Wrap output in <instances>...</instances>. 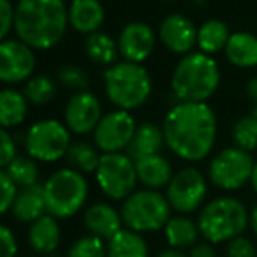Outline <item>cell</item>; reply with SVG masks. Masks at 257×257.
<instances>
[{"instance_id":"obj_1","label":"cell","mask_w":257,"mask_h":257,"mask_svg":"<svg viewBox=\"0 0 257 257\" xmlns=\"http://www.w3.org/2000/svg\"><path fill=\"white\" fill-rule=\"evenodd\" d=\"M165 144L179 159L198 163L208 158L217 140V115L208 103L179 102L163 121Z\"/></svg>"},{"instance_id":"obj_2","label":"cell","mask_w":257,"mask_h":257,"mask_svg":"<svg viewBox=\"0 0 257 257\" xmlns=\"http://www.w3.org/2000/svg\"><path fill=\"white\" fill-rule=\"evenodd\" d=\"M68 11L63 0H20L14 7V32L32 49H49L67 32Z\"/></svg>"},{"instance_id":"obj_3","label":"cell","mask_w":257,"mask_h":257,"mask_svg":"<svg viewBox=\"0 0 257 257\" xmlns=\"http://www.w3.org/2000/svg\"><path fill=\"white\" fill-rule=\"evenodd\" d=\"M220 84V70L213 56L196 51L177 63L172 74V91L179 102L206 103Z\"/></svg>"},{"instance_id":"obj_4","label":"cell","mask_w":257,"mask_h":257,"mask_svg":"<svg viewBox=\"0 0 257 257\" xmlns=\"http://www.w3.org/2000/svg\"><path fill=\"white\" fill-rule=\"evenodd\" d=\"M200 234L210 245L229 243L243 236L250 222V212L234 196H219L206 201L198 213Z\"/></svg>"},{"instance_id":"obj_5","label":"cell","mask_w":257,"mask_h":257,"mask_svg":"<svg viewBox=\"0 0 257 257\" xmlns=\"http://www.w3.org/2000/svg\"><path fill=\"white\" fill-rule=\"evenodd\" d=\"M105 93L119 110H135L149 100L153 93L151 75L142 65L121 61L108 67L103 74Z\"/></svg>"},{"instance_id":"obj_6","label":"cell","mask_w":257,"mask_h":257,"mask_svg":"<svg viewBox=\"0 0 257 257\" xmlns=\"http://www.w3.org/2000/svg\"><path fill=\"white\" fill-rule=\"evenodd\" d=\"M48 213L54 219H70L84 208L89 196L86 175L72 168H60L53 172L42 184Z\"/></svg>"},{"instance_id":"obj_7","label":"cell","mask_w":257,"mask_h":257,"mask_svg":"<svg viewBox=\"0 0 257 257\" xmlns=\"http://www.w3.org/2000/svg\"><path fill=\"white\" fill-rule=\"evenodd\" d=\"M119 212L126 229L146 234L165 229L166 222L172 219L173 210L161 191L137 189L122 201Z\"/></svg>"},{"instance_id":"obj_8","label":"cell","mask_w":257,"mask_h":257,"mask_svg":"<svg viewBox=\"0 0 257 257\" xmlns=\"http://www.w3.org/2000/svg\"><path fill=\"white\" fill-rule=\"evenodd\" d=\"M70 146V130L58 119L37 121L25 133V151L37 163H56L67 158Z\"/></svg>"},{"instance_id":"obj_9","label":"cell","mask_w":257,"mask_h":257,"mask_svg":"<svg viewBox=\"0 0 257 257\" xmlns=\"http://www.w3.org/2000/svg\"><path fill=\"white\" fill-rule=\"evenodd\" d=\"M254 165L255 159L250 153L231 146L213 156L208 165L206 177H208V182L213 184L217 189L231 193L250 184Z\"/></svg>"},{"instance_id":"obj_10","label":"cell","mask_w":257,"mask_h":257,"mask_svg":"<svg viewBox=\"0 0 257 257\" xmlns=\"http://www.w3.org/2000/svg\"><path fill=\"white\" fill-rule=\"evenodd\" d=\"M95 179L103 196L114 201H124L135 193L139 184L135 161L126 153L102 154Z\"/></svg>"},{"instance_id":"obj_11","label":"cell","mask_w":257,"mask_h":257,"mask_svg":"<svg viewBox=\"0 0 257 257\" xmlns=\"http://www.w3.org/2000/svg\"><path fill=\"white\" fill-rule=\"evenodd\" d=\"M208 194V177L194 166H184L173 173L165 196L170 206L179 215H191L200 212Z\"/></svg>"},{"instance_id":"obj_12","label":"cell","mask_w":257,"mask_h":257,"mask_svg":"<svg viewBox=\"0 0 257 257\" xmlns=\"http://www.w3.org/2000/svg\"><path fill=\"white\" fill-rule=\"evenodd\" d=\"M137 122L133 115L126 110H112L100 119L93 132V140L102 154H117L128 151L137 132Z\"/></svg>"},{"instance_id":"obj_13","label":"cell","mask_w":257,"mask_h":257,"mask_svg":"<svg viewBox=\"0 0 257 257\" xmlns=\"http://www.w3.org/2000/svg\"><path fill=\"white\" fill-rule=\"evenodd\" d=\"M35 68V54L21 41L0 42V81L6 84H18L28 81Z\"/></svg>"},{"instance_id":"obj_14","label":"cell","mask_w":257,"mask_h":257,"mask_svg":"<svg viewBox=\"0 0 257 257\" xmlns=\"http://www.w3.org/2000/svg\"><path fill=\"white\" fill-rule=\"evenodd\" d=\"M65 124L75 135L93 133L103 117L100 100L89 91H79L70 96L65 107Z\"/></svg>"},{"instance_id":"obj_15","label":"cell","mask_w":257,"mask_h":257,"mask_svg":"<svg viewBox=\"0 0 257 257\" xmlns=\"http://www.w3.org/2000/svg\"><path fill=\"white\" fill-rule=\"evenodd\" d=\"M156 46L154 30L144 21H132L121 30L117 39L119 54L130 63H142L151 56Z\"/></svg>"},{"instance_id":"obj_16","label":"cell","mask_w":257,"mask_h":257,"mask_svg":"<svg viewBox=\"0 0 257 257\" xmlns=\"http://www.w3.org/2000/svg\"><path fill=\"white\" fill-rule=\"evenodd\" d=\"M159 39L166 49L186 56L193 53L194 46H198V28L187 16L173 13L159 25Z\"/></svg>"},{"instance_id":"obj_17","label":"cell","mask_w":257,"mask_h":257,"mask_svg":"<svg viewBox=\"0 0 257 257\" xmlns=\"http://www.w3.org/2000/svg\"><path fill=\"white\" fill-rule=\"evenodd\" d=\"M82 224L88 234H93L103 241H108L119 231L124 229L121 212L107 201H96L89 205L82 213Z\"/></svg>"},{"instance_id":"obj_18","label":"cell","mask_w":257,"mask_h":257,"mask_svg":"<svg viewBox=\"0 0 257 257\" xmlns=\"http://www.w3.org/2000/svg\"><path fill=\"white\" fill-rule=\"evenodd\" d=\"M27 240L35 255H51L56 254L61 241V229L58 219L46 213L39 220L30 224L27 233Z\"/></svg>"},{"instance_id":"obj_19","label":"cell","mask_w":257,"mask_h":257,"mask_svg":"<svg viewBox=\"0 0 257 257\" xmlns=\"http://www.w3.org/2000/svg\"><path fill=\"white\" fill-rule=\"evenodd\" d=\"M137 166V177H139V184H142L144 189H153L161 191L166 189L173 177V166L168 158L163 154H154L142 158L135 161Z\"/></svg>"},{"instance_id":"obj_20","label":"cell","mask_w":257,"mask_h":257,"mask_svg":"<svg viewBox=\"0 0 257 257\" xmlns=\"http://www.w3.org/2000/svg\"><path fill=\"white\" fill-rule=\"evenodd\" d=\"M13 217L21 224H28L39 220L41 217H44L48 213V206H46V198H44V187L42 184L30 187H23L18 189L16 200L11 208Z\"/></svg>"},{"instance_id":"obj_21","label":"cell","mask_w":257,"mask_h":257,"mask_svg":"<svg viewBox=\"0 0 257 257\" xmlns=\"http://www.w3.org/2000/svg\"><path fill=\"white\" fill-rule=\"evenodd\" d=\"M165 240L168 243V248L175 250H191L194 245L200 243V227L198 222L193 220L189 215H172V219L166 222L165 229Z\"/></svg>"},{"instance_id":"obj_22","label":"cell","mask_w":257,"mask_h":257,"mask_svg":"<svg viewBox=\"0 0 257 257\" xmlns=\"http://www.w3.org/2000/svg\"><path fill=\"white\" fill-rule=\"evenodd\" d=\"M105 11L100 0H72L68 7V23L81 34H95L103 25Z\"/></svg>"},{"instance_id":"obj_23","label":"cell","mask_w":257,"mask_h":257,"mask_svg":"<svg viewBox=\"0 0 257 257\" xmlns=\"http://www.w3.org/2000/svg\"><path fill=\"white\" fill-rule=\"evenodd\" d=\"M163 146H166V144L161 126L154 124V122H144L137 128L135 137H133L126 154L133 161H139V159L147 158V156L161 154Z\"/></svg>"},{"instance_id":"obj_24","label":"cell","mask_w":257,"mask_h":257,"mask_svg":"<svg viewBox=\"0 0 257 257\" xmlns=\"http://www.w3.org/2000/svg\"><path fill=\"white\" fill-rule=\"evenodd\" d=\"M224 54L233 67H257V35L250 34V32H234V34H231Z\"/></svg>"},{"instance_id":"obj_25","label":"cell","mask_w":257,"mask_h":257,"mask_svg":"<svg viewBox=\"0 0 257 257\" xmlns=\"http://www.w3.org/2000/svg\"><path fill=\"white\" fill-rule=\"evenodd\" d=\"M107 257H149V245L144 234L124 227L107 241Z\"/></svg>"},{"instance_id":"obj_26","label":"cell","mask_w":257,"mask_h":257,"mask_svg":"<svg viewBox=\"0 0 257 257\" xmlns=\"http://www.w3.org/2000/svg\"><path fill=\"white\" fill-rule=\"evenodd\" d=\"M28 102L23 93L16 89H0V128H16L25 121Z\"/></svg>"},{"instance_id":"obj_27","label":"cell","mask_w":257,"mask_h":257,"mask_svg":"<svg viewBox=\"0 0 257 257\" xmlns=\"http://www.w3.org/2000/svg\"><path fill=\"white\" fill-rule=\"evenodd\" d=\"M231 32L222 20H208L198 28V48L201 53L213 56L226 49Z\"/></svg>"},{"instance_id":"obj_28","label":"cell","mask_w":257,"mask_h":257,"mask_svg":"<svg viewBox=\"0 0 257 257\" xmlns=\"http://www.w3.org/2000/svg\"><path fill=\"white\" fill-rule=\"evenodd\" d=\"M100 159H102V154H100L98 147L89 142H84V140L72 142L70 149L67 153L68 168L75 170V172H81L82 175L95 173L100 165Z\"/></svg>"},{"instance_id":"obj_29","label":"cell","mask_w":257,"mask_h":257,"mask_svg":"<svg viewBox=\"0 0 257 257\" xmlns=\"http://www.w3.org/2000/svg\"><path fill=\"white\" fill-rule=\"evenodd\" d=\"M84 49L89 60L98 65H114L119 54L117 42L103 32H95V34L88 35L84 42Z\"/></svg>"},{"instance_id":"obj_30","label":"cell","mask_w":257,"mask_h":257,"mask_svg":"<svg viewBox=\"0 0 257 257\" xmlns=\"http://www.w3.org/2000/svg\"><path fill=\"white\" fill-rule=\"evenodd\" d=\"M7 175L11 177L18 189L23 187L37 186L39 177H41V170H39V163L32 159L28 154H18L16 158L11 161V165L6 168Z\"/></svg>"},{"instance_id":"obj_31","label":"cell","mask_w":257,"mask_h":257,"mask_svg":"<svg viewBox=\"0 0 257 257\" xmlns=\"http://www.w3.org/2000/svg\"><path fill=\"white\" fill-rule=\"evenodd\" d=\"M23 95L27 102L34 105H46L56 95V84L48 75H35V77H30L27 81Z\"/></svg>"},{"instance_id":"obj_32","label":"cell","mask_w":257,"mask_h":257,"mask_svg":"<svg viewBox=\"0 0 257 257\" xmlns=\"http://www.w3.org/2000/svg\"><path fill=\"white\" fill-rule=\"evenodd\" d=\"M234 147L252 153L257 149V121L254 115H243L233 124L231 130Z\"/></svg>"},{"instance_id":"obj_33","label":"cell","mask_w":257,"mask_h":257,"mask_svg":"<svg viewBox=\"0 0 257 257\" xmlns=\"http://www.w3.org/2000/svg\"><path fill=\"white\" fill-rule=\"evenodd\" d=\"M65 257H107V241L100 240L93 234L79 236L70 245Z\"/></svg>"},{"instance_id":"obj_34","label":"cell","mask_w":257,"mask_h":257,"mask_svg":"<svg viewBox=\"0 0 257 257\" xmlns=\"http://www.w3.org/2000/svg\"><path fill=\"white\" fill-rule=\"evenodd\" d=\"M58 81L68 89L74 91H86L89 86V79L82 68L75 67V65H65L58 70Z\"/></svg>"},{"instance_id":"obj_35","label":"cell","mask_w":257,"mask_h":257,"mask_svg":"<svg viewBox=\"0 0 257 257\" xmlns=\"http://www.w3.org/2000/svg\"><path fill=\"white\" fill-rule=\"evenodd\" d=\"M16 184L11 180V177L7 175L6 170H0V217L6 215L7 212H11L14 200H16Z\"/></svg>"},{"instance_id":"obj_36","label":"cell","mask_w":257,"mask_h":257,"mask_svg":"<svg viewBox=\"0 0 257 257\" xmlns=\"http://www.w3.org/2000/svg\"><path fill=\"white\" fill-rule=\"evenodd\" d=\"M226 257H257V247L250 238L238 236L226 243Z\"/></svg>"},{"instance_id":"obj_37","label":"cell","mask_w":257,"mask_h":257,"mask_svg":"<svg viewBox=\"0 0 257 257\" xmlns=\"http://www.w3.org/2000/svg\"><path fill=\"white\" fill-rule=\"evenodd\" d=\"M18 156V146L14 137L7 130L0 128V170H6Z\"/></svg>"},{"instance_id":"obj_38","label":"cell","mask_w":257,"mask_h":257,"mask_svg":"<svg viewBox=\"0 0 257 257\" xmlns=\"http://www.w3.org/2000/svg\"><path fill=\"white\" fill-rule=\"evenodd\" d=\"M20 245L11 227L0 222V257H16Z\"/></svg>"},{"instance_id":"obj_39","label":"cell","mask_w":257,"mask_h":257,"mask_svg":"<svg viewBox=\"0 0 257 257\" xmlns=\"http://www.w3.org/2000/svg\"><path fill=\"white\" fill-rule=\"evenodd\" d=\"M11 28H14V7L11 0H0V42L6 41Z\"/></svg>"},{"instance_id":"obj_40","label":"cell","mask_w":257,"mask_h":257,"mask_svg":"<svg viewBox=\"0 0 257 257\" xmlns=\"http://www.w3.org/2000/svg\"><path fill=\"white\" fill-rule=\"evenodd\" d=\"M189 257H215L213 245H210L208 241H200V243L191 248Z\"/></svg>"},{"instance_id":"obj_41","label":"cell","mask_w":257,"mask_h":257,"mask_svg":"<svg viewBox=\"0 0 257 257\" xmlns=\"http://www.w3.org/2000/svg\"><path fill=\"white\" fill-rule=\"evenodd\" d=\"M247 96L257 105V75L248 81V84H247Z\"/></svg>"},{"instance_id":"obj_42","label":"cell","mask_w":257,"mask_h":257,"mask_svg":"<svg viewBox=\"0 0 257 257\" xmlns=\"http://www.w3.org/2000/svg\"><path fill=\"white\" fill-rule=\"evenodd\" d=\"M156 257H189V254L182 250H175V248H166V250H161Z\"/></svg>"},{"instance_id":"obj_43","label":"cell","mask_w":257,"mask_h":257,"mask_svg":"<svg viewBox=\"0 0 257 257\" xmlns=\"http://www.w3.org/2000/svg\"><path fill=\"white\" fill-rule=\"evenodd\" d=\"M248 227H250L254 236L257 238V203L254 205V208L250 210V222H248Z\"/></svg>"},{"instance_id":"obj_44","label":"cell","mask_w":257,"mask_h":257,"mask_svg":"<svg viewBox=\"0 0 257 257\" xmlns=\"http://www.w3.org/2000/svg\"><path fill=\"white\" fill-rule=\"evenodd\" d=\"M250 186H252V191L257 194V159H255V165H254V172H252Z\"/></svg>"},{"instance_id":"obj_45","label":"cell","mask_w":257,"mask_h":257,"mask_svg":"<svg viewBox=\"0 0 257 257\" xmlns=\"http://www.w3.org/2000/svg\"><path fill=\"white\" fill-rule=\"evenodd\" d=\"M252 115H254V117H255V121H257V105L254 107V110H252Z\"/></svg>"},{"instance_id":"obj_46","label":"cell","mask_w":257,"mask_h":257,"mask_svg":"<svg viewBox=\"0 0 257 257\" xmlns=\"http://www.w3.org/2000/svg\"><path fill=\"white\" fill-rule=\"evenodd\" d=\"M48 257H63V255H58V254H51V255H48Z\"/></svg>"},{"instance_id":"obj_47","label":"cell","mask_w":257,"mask_h":257,"mask_svg":"<svg viewBox=\"0 0 257 257\" xmlns=\"http://www.w3.org/2000/svg\"><path fill=\"white\" fill-rule=\"evenodd\" d=\"M34 257H37V255H34Z\"/></svg>"}]
</instances>
